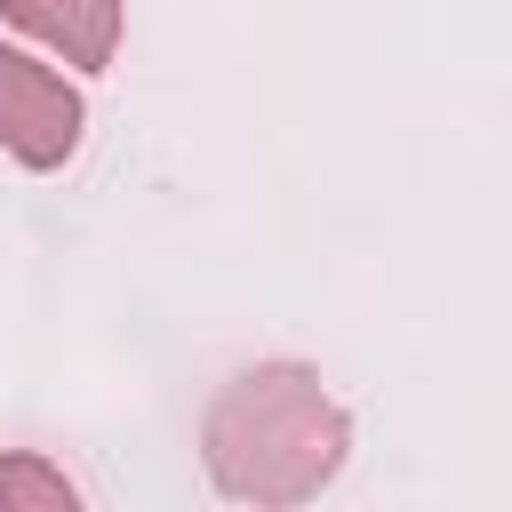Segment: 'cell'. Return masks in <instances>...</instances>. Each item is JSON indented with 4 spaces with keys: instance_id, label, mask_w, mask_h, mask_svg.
I'll use <instances>...</instances> for the list:
<instances>
[{
    "instance_id": "7a4b0ae2",
    "label": "cell",
    "mask_w": 512,
    "mask_h": 512,
    "mask_svg": "<svg viewBox=\"0 0 512 512\" xmlns=\"http://www.w3.org/2000/svg\"><path fill=\"white\" fill-rule=\"evenodd\" d=\"M80 88L16 48H0V152L24 168H64L80 144Z\"/></svg>"
},
{
    "instance_id": "6da1fadb",
    "label": "cell",
    "mask_w": 512,
    "mask_h": 512,
    "mask_svg": "<svg viewBox=\"0 0 512 512\" xmlns=\"http://www.w3.org/2000/svg\"><path fill=\"white\" fill-rule=\"evenodd\" d=\"M352 424L304 360H264L208 400L200 456L232 504H312L344 472Z\"/></svg>"
},
{
    "instance_id": "277c9868",
    "label": "cell",
    "mask_w": 512,
    "mask_h": 512,
    "mask_svg": "<svg viewBox=\"0 0 512 512\" xmlns=\"http://www.w3.org/2000/svg\"><path fill=\"white\" fill-rule=\"evenodd\" d=\"M72 480L48 464V456H0V512H72Z\"/></svg>"
},
{
    "instance_id": "3957f363",
    "label": "cell",
    "mask_w": 512,
    "mask_h": 512,
    "mask_svg": "<svg viewBox=\"0 0 512 512\" xmlns=\"http://www.w3.org/2000/svg\"><path fill=\"white\" fill-rule=\"evenodd\" d=\"M0 16L80 72H104L120 48V0H0Z\"/></svg>"
}]
</instances>
